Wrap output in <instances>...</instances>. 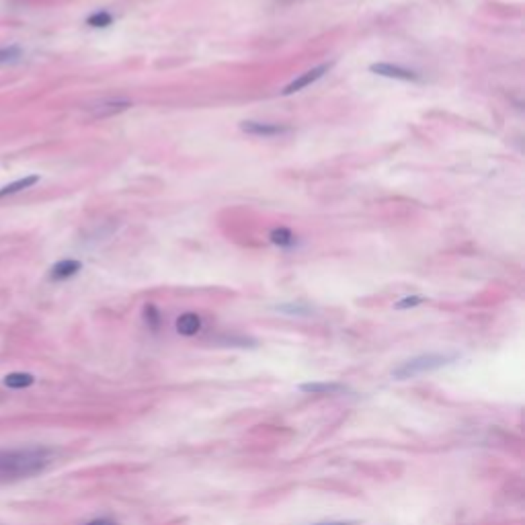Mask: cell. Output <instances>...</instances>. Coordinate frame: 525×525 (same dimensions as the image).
I'll list each match as a JSON object with an SVG mask.
<instances>
[{"mask_svg":"<svg viewBox=\"0 0 525 525\" xmlns=\"http://www.w3.org/2000/svg\"><path fill=\"white\" fill-rule=\"evenodd\" d=\"M300 392H306V394H337V392H343L345 386L343 384H329V382H312V384H300L297 386Z\"/></svg>","mask_w":525,"mask_h":525,"instance_id":"9c48e42d","label":"cell"},{"mask_svg":"<svg viewBox=\"0 0 525 525\" xmlns=\"http://www.w3.org/2000/svg\"><path fill=\"white\" fill-rule=\"evenodd\" d=\"M201 331V318L193 312H187V314H181L176 318V333L183 335V337H193Z\"/></svg>","mask_w":525,"mask_h":525,"instance_id":"ba28073f","label":"cell"},{"mask_svg":"<svg viewBox=\"0 0 525 525\" xmlns=\"http://www.w3.org/2000/svg\"><path fill=\"white\" fill-rule=\"evenodd\" d=\"M52 462V452L46 448L2 450L0 452V480H19L44 472Z\"/></svg>","mask_w":525,"mask_h":525,"instance_id":"6da1fadb","label":"cell"},{"mask_svg":"<svg viewBox=\"0 0 525 525\" xmlns=\"http://www.w3.org/2000/svg\"><path fill=\"white\" fill-rule=\"evenodd\" d=\"M269 238H271L273 244H279V246H292V244H295V236L288 228H275V230H271Z\"/></svg>","mask_w":525,"mask_h":525,"instance_id":"7c38bea8","label":"cell"},{"mask_svg":"<svg viewBox=\"0 0 525 525\" xmlns=\"http://www.w3.org/2000/svg\"><path fill=\"white\" fill-rule=\"evenodd\" d=\"M144 316H146V322H148L152 329H156V326H158V312H156V308H154V306H150V304H148V306L144 308Z\"/></svg>","mask_w":525,"mask_h":525,"instance_id":"9a60e30c","label":"cell"},{"mask_svg":"<svg viewBox=\"0 0 525 525\" xmlns=\"http://www.w3.org/2000/svg\"><path fill=\"white\" fill-rule=\"evenodd\" d=\"M37 181H39V176L37 175H29L25 176V178H19V181H15V183H10V185H6V187L0 189V199H2V197H8V195H15V193H21L23 189H29V187H33Z\"/></svg>","mask_w":525,"mask_h":525,"instance_id":"8fae6325","label":"cell"},{"mask_svg":"<svg viewBox=\"0 0 525 525\" xmlns=\"http://www.w3.org/2000/svg\"><path fill=\"white\" fill-rule=\"evenodd\" d=\"M329 68H331V64H320V66H316V68H312V70H308V72L300 74L293 82H290V84L284 89V95H293V93H297V91H302V89L310 86L312 82L320 80V78L329 72Z\"/></svg>","mask_w":525,"mask_h":525,"instance_id":"3957f363","label":"cell"},{"mask_svg":"<svg viewBox=\"0 0 525 525\" xmlns=\"http://www.w3.org/2000/svg\"><path fill=\"white\" fill-rule=\"evenodd\" d=\"M84 525H119L113 519H107V517H99V519H93V522H86Z\"/></svg>","mask_w":525,"mask_h":525,"instance_id":"e0dca14e","label":"cell"},{"mask_svg":"<svg viewBox=\"0 0 525 525\" xmlns=\"http://www.w3.org/2000/svg\"><path fill=\"white\" fill-rule=\"evenodd\" d=\"M33 382H35V378L31 374H25V371H12V374L4 376V386L12 388V390L29 388V386H33Z\"/></svg>","mask_w":525,"mask_h":525,"instance_id":"30bf717a","label":"cell"},{"mask_svg":"<svg viewBox=\"0 0 525 525\" xmlns=\"http://www.w3.org/2000/svg\"><path fill=\"white\" fill-rule=\"evenodd\" d=\"M425 300L423 297H418V295H412V297H405V300H400L398 304H396V310H407V308H414V306H418V304H423Z\"/></svg>","mask_w":525,"mask_h":525,"instance_id":"2e32d148","label":"cell"},{"mask_svg":"<svg viewBox=\"0 0 525 525\" xmlns=\"http://www.w3.org/2000/svg\"><path fill=\"white\" fill-rule=\"evenodd\" d=\"M458 357H460L458 353H425V355L412 357L409 361H405L403 365H398L392 371V378H396V380H409V378L427 374V371L441 369V367L454 363Z\"/></svg>","mask_w":525,"mask_h":525,"instance_id":"7a4b0ae2","label":"cell"},{"mask_svg":"<svg viewBox=\"0 0 525 525\" xmlns=\"http://www.w3.org/2000/svg\"><path fill=\"white\" fill-rule=\"evenodd\" d=\"M312 525H355V522H322V524H312Z\"/></svg>","mask_w":525,"mask_h":525,"instance_id":"ac0fdd59","label":"cell"},{"mask_svg":"<svg viewBox=\"0 0 525 525\" xmlns=\"http://www.w3.org/2000/svg\"><path fill=\"white\" fill-rule=\"evenodd\" d=\"M86 23L91 25V27H109L111 23H113V17L109 15V12H105V10H99V12H95V15H91L89 19H86Z\"/></svg>","mask_w":525,"mask_h":525,"instance_id":"4fadbf2b","label":"cell"},{"mask_svg":"<svg viewBox=\"0 0 525 525\" xmlns=\"http://www.w3.org/2000/svg\"><path fill=\"white\" fill-rule=\"evenodd\" d=\"M23 56V52L17 46H8V48H0V64H15Z\"/></svg>","mask_w":525,"mask_h":525,"instance_id":"5bb4252c","label":"cell"},{"mask_svg":"<svg viewBox=\"0 0 525 525\" xmlns=\"http://www.w3.org/2000/svg\"><path fill=\"white\" fill-rule=\"evenodd\" d=\"M131 103L129 101H123V99H107V101H99L95 105L89 107V111L95 117H109L116 116V113H121L125 109H129Z\"/></svg>","mask_w":525,"mask_h":525,"instance_id":"5b68a950","label":"cell"},{"mask_svg":"<svg viewBox=\"0 0 525 525\" xmlns=\"http://www.w3.org/2000/svg\"><path fill=\"white\" fill-rule=\"evenodd\" d=\"M369 70L374 74L386 76V78H396V80H418V74L414 70L403 68V66H394V64H371Z\"/></svg>","mask_w":525,"mask_h":525,"instance_id":"277c9868","label":"cell"},{"mask_svg":"<svg viewBox=\"0 0 525 525\" xmlns=\"http://www.w3.org/2000/svg\"><path fill=\"white\" fill-rule=\"evenodd\" d=\"M80 261H74V259H64V261H59L56 263L54 267H52V271H50V277L54 279V282H64V279H70V277H74L78 271H80Z\"/></svg>","mask_w":525,"mask_h":525,"instance_id":"52a82bcc","label":"cell"},{"mask_svg":"<svg viewBox=\"0 0 525 525\" xmlns=\"http://www.w3.org/2000/svg\"><path fill=\"white\" fill-rule=\"evenodd\" d=\"M240 129L246 131V133H252V136H279V133L288 131V127H284V125L263 123V121H242Z\"/></svg>","mask_w":525,"mask_h":525,"instance_id":"8992f818","label":"cell"}]
</instances>
